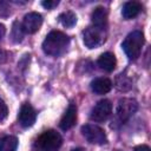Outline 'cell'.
<instances>
[{"label": "cell", "mask_w": 151, "mask_h": 151, "mask_svg": "<svg viewBox=\"0 0 151 151\" xmlns=\"http://www.w3.org/2000/svg\"><path fill=\"white\" fill-rule=\"evenodd\" d=\"M58 4H59L58 0H47V1H42V2H41V5H42L45 8H47V9L54 8L55 6H58Z\"/></svg>", "instance_id": "19"}, {"label": "cell", "mask_w": 151, "mask_h": 151, "mask_svg": "<svg viewBox=\"0 0 151 151\" xmlns=\"http://www.w3.org/2000/svg\"><path fill=\"white\" fill-rule=\"evenodd\" d=\"M142 4L138 2V1H127L123 5V8H122V15L124 19H133L136 18L140 11H142Z\"/></svg>", "instance_id": "13"}, {"label": "cell", "mask_w": 151, "mask_h": 151, "mask_svg": "<svg viewBox=\"0 0 151 151\" xmlns=\"http://www.w3.org/2000/svg\"><path fill=\"white\" fill-rule=\"evenodd\" d=\"M81 133L85 137V139L91 143V144H96V145H103L107 142L105 131L94 124H86L81 127Z\"/></svg>", "instance_id": "6"}, {"label": "cell", "mask_w": 151, "mask_h": 151, "mask_svg": "<svg viewBox=\"0 0 151 151\" xmlns=\"http://www.w3.org/2000/svg\"><path fill=\"white\" fill-rule=\"evenodd\" d=\"M8 114V109L6 103L2 100V98H0V122L4 120Z\"/></svg>", "instance_id": "18"}, {"label": "cell", "mask_w": 151, "mask_h": 151, "mask_svg": "<svg viewBox=\"0 0 151 151\" xmlns=\"http://www.w3.org/2000/svg\"><path fill=\"white\" fill-rule=\"evenodd\" d=\"M133 151H151L150 150V147L147 146V145H138V146H136L134 149H133Z\"/></svg>", "instance_id": "20"}, {"label": "cell", "mask_w": 151, "mask_h": 151, "mask_svg": "<svg viewBox=\"0 0 151 151\" xmlns=\"http://www.w3.org/2000/svg\"><path fill=\"white\" fill-rule=\"evenodd\" d=\"M41 24H42L41 14H39L37 12H29L24 17L21 26H22V29L25 33L33 34L39 31V28L41 27Z\"/></svg>", "instance_id": "8"}, {"label": "cell", "mask_w": 151, "mask_h": 151, "mask_svg": "<svg viewBox=\"0 0 151 151\" xmlns=\"http://www.w3.org/2000/svg\"><path fill=\"white\" fill-rule=\"evenodd\" d=\"M71 151H85V150L81 149V147H77V149H73V150H71Z\"/></svg>", "instance_id": "22"}, {"label": "cell", "mask_w": 151, "mask_h": 151, "mask_svg": "<svg viewBox=\"0 0 151 151\" xmlns=\"http://www.w3.org/2000/svg\"><path fill=\"white\" fill-rule=\"evenodd\" d=\"M18 139L14 136H5L0 139V151H17Z\"/></svg>", "instance_id": "15"}, {"label": "cell", "mask_w": 151, "mask_h": 151, "mask_svg": "<svg viewBox=\"0 0 151 151\" xmlns=\"http://www.w3.org/2000/svg\"><path fill=\"white\" fill-rule=\"evenodd\" d=\"M114 151H119V150H114Z\"/></svg>", "instance_id": "23"}, {"label": "cell", "mask_w": 151, "mask_h": 151, "mask_svg": "<svg viewBox=\"0 0 151 151\" xmlns=\"http://www.w3.org/2000/svg\"><path fill=\"white\" fill-rule=\"evenodd\" d=\"M35 118H37V113H35L34 109L27 103L22 104L20 107L19 114H18L19 124L22 127H31L35 123Z\"/></svg>", "instance_id": "9"}, {"label": "cell", "mask_w": 151, "mask_h": 151, "mask_svg": "<svg viewBox=\"0 0 151 151\" xmlns=\"http://www.w3.org/2000/svg\"><path fill=\"white\" fill-rule=\"evenodd\" d=\"M37 144L42 151H58L63 144V138L55 130H47L38 138Z\"/></svg>", "instance_id": "3"}, {"label": "cell", "mask_w": 151, "mask_h": 151, "mask_svg": "<svg viewBox=\"0 0 151 151\" xmlns=\"http://www.w3.org/2000/svg\"><path fill=\"white\" fill-rule=\"evenodd\" d=\"M91 88L97 94H105L111 91L112 88V81L109 78L99 77L91 81Z\"/></svg>", "instance_id": "12"}, {"label": "cell", "mask_w": 151, "mask_h": 151, "mask_svg": "<svg viewBox=\"0 0 151 151\" xmlns=\"http://www.w3.org/2000/svg\"><path fill=\"white\" fill-rule=\"evenodd\" d=\"M70 44V38L60 32V31H52L50 32L45 40L42 41V50L47 55L51 57H59L66 52Z\"/></svg>", "instance_id": "1"}, {"label": "cell", "mask_w": 151, "mask_h": 151, "mask_svg": "<svg viewBox=\"0 0 151 151\" xmlns=\"http://www.w3.org/2000/svg\"><path fill=\"white\" fill-rule=\"evenodd\" d=\"M59 21L65 27H73L77 24V15L73 12L67 11L59 15Z\"/></svg>", "instance_id": "16"}, {"label": "cell", "mask_w": 151, "mask_h": 151, "mask_svg": "<svg viewBox=\"0 0 151 151\" xmlns=\"http://www.w3.org/2000/svg\"><path fill=\"white\" fill-rule=\"evenodd\" d=\"M91 20L94 27L101 28V29H106L107 27V11L105 7H97L94 8V11L91 14Z\"/></svg>", "instance_id": "11"}, {"label": "cell", "mask_w": 151, "mask_h": 151, "mask_svg": "<svg viewBox=\"0 0 151 151\" xmlns=\"http://www.w3.org/2000/svg\"><path fill=\"white\" fill-rule=\"evenodd\" d=\"M138 109V103L132 98H123L118 101L117 110H116V117L118 122L125 123L127 119H130L133 113Z\"/></svg>", "instance_id": "5"}, {"label": "cell", "mask_w": 151, "mask_h": 151, "mask_svg": "<svg viewBox=\"0 0 151 151\" xmlns=\"http://www.w3.org/2000/svg\"><path fill=\"white\" fill-rule=\"evenodd\" d=\"M22 37H24L22 26H21V24H19L18 21H15L13 24V28H12V39L15 42H20L22 40Z\"/></svg>", "instance_id": "17"}, {"label": "cell", "mask_w": 151, "mask_h": 151, "mask_svg": "<svg viewBox=\"0 0 151 151\" xmlns=\"http://www.w3.org/2000/svg\"><path fill=\"white\" fill-rule=\"evenodd\" d=\"M76 122H77V106L74 104H70L67 110L65 111L64 116L60 119L59 126L61 130L66 131V130H70L71 127H73Z\"/></svg>", "instance_id": "10"}, {"label": "cell", "mask_w": 151, "mask_h": 151, "mask_svg": "<svg viewBox=\"0 0 151 151\" xmlns=\"http://www.w3.org/2000/svg\"><path fill=\"white\" fill-rule=\"evenodd\" d=\"M5 32H6V27H5L2 24H0V40H1V38L5 35Z\"/></svg>", "instance_id": "21"}, {"label": "cell", "mask_w": 151, "mask_h": 151, "mask_svg": "<svg viewBox=\"0 0 151 151\" xmlns=\"http://www.w3.org/2000/svg\"><path fill=\"white\" fill-rule=\"evenodd\" d=\"M106 38L105 34V29L94 27V26H90L87 28H85V31L83 32V40L86 47L88 48H96L100 45L104 44Z\"/></svg>", "instance_id": "4"}, {"label": "cell", "mask_w": 151, "mask_h": 151, "mask_svg": "<svg viewBox=\"0 0 151 151\" xmlns=\"http://www.w3.org/2000/svg\"><path fill=\"white\" fill-rule=\"evenodd\" d=\"M98 65L101 70H104L106 72H112L117 65V60H116L114 54L111 52L103 53L98 59Z\"/></svg>", "instance_id": "14"}, {"label": "cell", "mask_w": 151, "mask_h": 151, "mask_svg": "<svg viewBox=\"0 0 151 151\" xmlns=\"http://www.w3.org/2000/svg\"><path fill=\"white\" fill-rule=\"evenodd\" d=\"M112 113V104L107 99L99 100L91 110L90 118L94 122H104Z\"/></svg>", "instance_id": "7"}, {"label": "cell", "mask_w": 151, "mask_h": 151, "mask_svg": "<svg viewBox=\"0 0 151 151\" xmlns=\"http://www.w3.org/2000/svg\"><path fill=\"white\" fill-rule=\"evenodd\" d=\"M144 45V34L142 31H132L126 35V38L123 41V50L125 54L131 60H136L140 53Z\"/></svg>", "instance_id": "2"}]
</instances>
